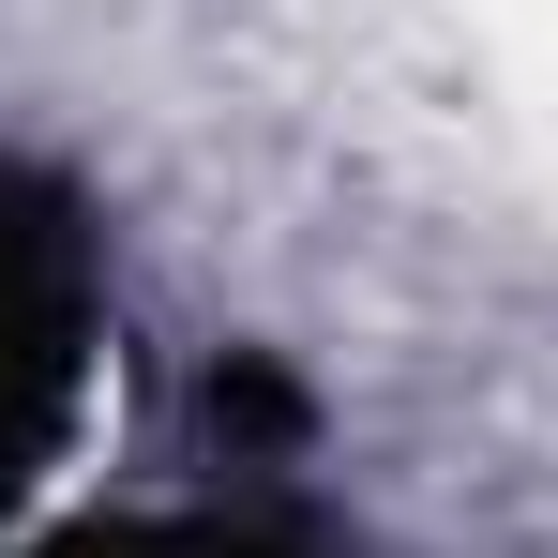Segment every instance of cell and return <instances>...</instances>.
Instances as JSON below:
<instances>
[{"label":"cell","mask_w":558,"mask_h":558,"mask_svg":"<svg viewBox=\"0 0 558 558\" xmlns=\"http://www.w3.org/2000/svg\"><path fill=\"white\" fill-rule=\"evenodd\" d=\"M46 558H317L287 513H136V529H61Z\"/></svg>","instance_id":"7a4b0ae2"},{"label":"cell","mask_w":558,"mask_h":558,"mask_svg":"<svg viewBox=\"0 0 558 558\" xmlns=\"http://www.w3.org/2000/svg\"><path fill=\"white\" fill-rule=\"evenodd\" d=\"M92 227L46 167H0V498L61 453L76 377H92Z\"/></svg>","instance_id":"6da1fadb"}]
</instances>
